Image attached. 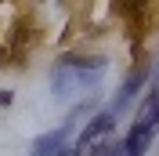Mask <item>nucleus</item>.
<instances>
[{
	"mask_svg": "<svg viewBox=\"0 0 159 156\" xmlns=\"http://www.w3.org/2000/svg\"><path fill=\"white\" fill-rule=\"evenodd\" d=\"M145 76H148V73H134V76L127 80V84H123V87H119V95H116V102H112V113H119V109L127 105L130 98H134V91L141 87V84H145Z\"/></svg>",
	"mask_w": 159,
	"mask_h": 156,
	"instance_id": "5",
	"label": "nucleus"
},
{
	"mask_svg": "<svg viewBox=\"0 0 159 156\" xmlns=\"http://www.w3.org/2000/svg\"><path fill=\"white\" fill-rule=\"evenodd\" d=\"M156 95H159V87H156Z\"/></svg>",
	"mask_w": 159,
	"mask_h": 156,
	"instance_id": "6",
	"label": "nucleus"
},
{
	"mask_svg": "<svg viewBox=\"0 0 159 156\" xmlns=\"http://www.w3.org/2000/svg\"><path fill=\"white\" fill-rule=\"evenodd\" d=\"M105 80V62L101 58H61L51 73V91L58 102L94 95Z\"/></svg>",
	"mask_w": 159,
	"mask_h": 156,
	"instance_id": "1",
	"label": "nucleus"
},
{
	"mask_svg": "<svg viewBox=\"0 0 159 156\" xmlns=\"http://www.w3.org/2000/svg\"><path fill=\"white\" fill-rule=\"evenodd\" d=\"M112 127H116V113H112V109L98 113V116L90 120L83 131H80V138H76V153L87 156V153H94L98 145H105V142H109V134H112Z\"/></svg>",
	"mask_w": 159,
	"mask_h": 156,
	"instance_id": "3",
	"label": "nucleus"
},
{
	"mask_svg": "<svg viewBox=\"0 0 159 156\" xmlns=\"http://www.w3.org/2000/svg\"><path fill=\"white\" fill-rule=\"evenodd\" d=\"M156 131H159V95L152 91V95L141 102L138 116L130 124V134H127V142H123L127 156H145V149H148V142H152Z\"/></svg>",
	"mask_w": 159,
	"mask_h": 156,
	"instance_id": "2",
	"label": "nucleus"
},
{
	"mask_svg": "<svg viewBox=\"0 0 159 156\" xmlns=\"http://www.w3.org/2000/svg\"><path fill=\"white\" fill-rule=\"evenodd\" d=\"M72 124H61L58 131H47V134H40L33 142V156H54L58 149H65V138H69Z\"/></svg>",
	"mask_w": 159,
	"mask_h": 156,
	"instance_id": "4",
	"label": "nucleus"
}]
</instances>
